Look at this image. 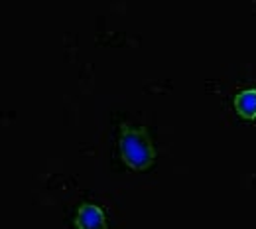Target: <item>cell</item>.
<instances>
[{"instance_id":"obj_1","label":"cell","mask_w":256,"mask_h":229,"mask_svg":"<svg viewBox=\"0 0 256 229\" xmlns=\"http://www.w3.org/2000/svg\"><path fill=\"white\" fill-rule=\"evenodd\" d=\"M120 158L130 170L142 172L148 170L156 160V148L150 138V132L144 127H130L122 125L120 140H118Z\"/></svg>"},{"instance_id":"obj_2","label":"cell","mask_w":256,"mask_h":229,"mask_svg":"<svg viewBox=\"0 0 256 229\" xmlns=\"http://www.w3.org/2000/svg\"><path fill=\"white\" fill-rule=\"evenodd\" d=\"M75 229H106L104 211L95 203H81L75 215Z\"/></svg>"},{"instance_id":"obj_3","label":"cell","mask_w":256,"mask_h":229,"mask_svg":"<svg viewBox=\"0 0 256 229\" xmlns=\"http://www.w3.org/2000/svg\"><path fill=\"white\" fill-rule=\"evenodd\" d=\"M234 111L238 117L246 119V121H254L256 119V89H246L240 91L234 97Z\"/></svg>"}]
</instances>
